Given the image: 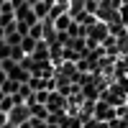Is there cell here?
Instances as JSON below:
<instances>
[{
    "label": "cell",
    "instance_id": "52a82bcc",
    "mask_svg": "<svg viewBox=\"0 0 128 128\" xmlns=\"http://www.w3.org/2000/svg\"><path fill=\"white\" fill-rule=\"evenodd\" d=\"M5 82H8V74L0 69V90H3V84H5Z\"/></svg>",
    "mask_w": 128,
    "mask_h": 128
},
{
    "label": "cell",
    "instance_id": "3957f363",
    "mask_svg": "<svg viewBox=\"0 0 128 128\" xmlns=\"http://www.w3.org/2000/svg\"><path fill=\"white\" fill-rule=\"evenodd\" d=\"M5 59H10V46L5 38H0V62H5Z\"/></svg>",
    "mask_w": 128,
    "mask_h": 128
},
{
    "label": "cell",
    "instance_id": "9c48e42d",
    "mask_svg": "<svg viewBox=\"0 0 128 128\" xmlns=\"http://www.w3.org/2000/svg\"><path fill=\"white\" fill-rule=\"evenodd\" d=\"M3 100H5V92H3V90H0V102H3Z\"/></svg>",
    "mask_w": 128,
    "mask_h": 128
},
{
    "label": "cell",
    "instance_id": "277c9868",
    "mask_svg": "<svg viewBox=\"0 0 128 128\" xmlns=\"http://www.w3.org/2000/svg\"><path fill=\"white\" fill-rule=\"evenodd\" d=\"M90 36L102 38V36H105V23H95V28H90Z\"/></svg>",
    "mask_w": 128,
    "mask_h": 128
},
{
    "label": "cell",
    "instance_id": "7a4b0ae2",
    "mask_svg": "<svg viewBox=\"0 0 128 128\" xmlns=\"http://www.w3.org/2000/svg\"><path fill=\"white\" fill-rule=\"evenodd\" d=\"M51 8H54V0H41V3L34 5V13H36L38 20H46L49 13H51Z\"/></svg>",
    "mask_w": 128,
    "mask_h": 128
},
{
    "label": "cell",
    "instance_id": "8fae6325",
    "mask_svg": "<svg viewBox=\"0 0 128 128\" xmlns=\"http://www.w3.org/2000/svg\"><path fill=\"white\" fill-rule=\"evenodd\" d=\"M0 23H3V13H0Z\"/></svg>",
    "mask_w": 128,
    "mask_h": 128
},
{
    "label": "cell",
    "instance_id": "6da1fadb",
    "mask_svg": "<svg viewBox=\"0 0 128 128\" xmlns=\"http://www.w3.org/2000/svg\"><path fill=\"white\" fill-rule=\"evenodd\" d=\"M64 105H67V100H64V95L62 92H51L49 95V102H46V108H49V113H62L64 110Z\"/></svg>",
    "mask_w": 128,
    "mask_h": 128
},
{
    "label": "cell",
    "instance_id": "8992f818",
    "mask_svg": "<svg viewBox=\"0 0 128 128\" xmlns=\"http://www.w3.org/2000/svg\"><path fill=\"white\" fill-rule=\"evenodd\" d=\"M8 123H10V115L8 113H0V128H5Z\"/></svg>",
    "mask_w": 128,
    "mask_h": 128
},
{
    "label": "cell",
    "instance_id": "5b68a950",
    "mask_svg": "<svg viewBox=\"0 0 128 128\" xmlns=\"http://www.w3.org/2000/svg\"><path fill=\"white\" fill-rule=\"evenodd\" d=\"M105 108H108V105H98V115L100 118H108L110 115V110H105Z\"/></svg>",
    "mask_w": 128,
    "mask_h": 128
},
{
    "label": "cell",
    "instance_id": "ba28073f",
    "mask_svg": "<svg viewBox=\"0 0 128 128\" xmlns=\"http://www.w3.org/2000/svg\"><path fill=\"white\" fill-rule=\"evenodd\" d=\"M26 3H28V5H31V8H34V5H36V3H41V0H26Z\"/></svg>",
    "mask_w": 128,
    "mask_h": 128
},
{
    "label": "cell",
    "instance_id": "30bf717a",
    "mask_svg": "<svg viewBox=\"0 0 128 128\" xmlns=\"http://www.w3.org/2000/svg\"><path fill=\"white\" fill-rule=\"evenodd\" d=\"M5 128H16V126H10V123H8V126H5Z\"/></svg>",
    "mask_w": 128,
    "mask_h": 128
}]
</instances>
